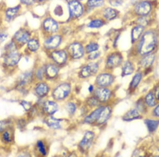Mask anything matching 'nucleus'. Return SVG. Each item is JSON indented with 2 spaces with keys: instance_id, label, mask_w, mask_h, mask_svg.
Listing matches in <instances>:
<instances>
[{
  "instance_id": "nucleus-39",
  "label": "nucleus",
  "mask_w": 159,
  "mask_h": 157,
  "mask_svg": "<svg viewBox=\"0 0 159 157\" xmlns=\"http://www.w3.org/2000/svg\"><path fill=\"white\" fill-rule=\"evenodd\" d=\"M100 55V52L97 50L94 52H91V54L89 55L88 58L90 60H94L98 58Z\"/></svg>"
},
{
  "instance_id": "nucleus-15",
  "label": "nucleus",
  "mask_w": 159,
  "mask_h": 157,
  "mask_svg": "<svg viewBox=\"0 0 159 157\" xmlns=\"http://www.w3.org/2000/svg\"><path fill=\"white\" fill-rule=\"evenodd\" d=\"M111 114V110L109 107H103L98 118V122L100 124L105 123L109 119Z\"/></svg>"
},
{
  "instance_id": "nucleus-2",
  "label": "nucleus",
  "mask_w": 159,
  "mask_h": 157,
  "mask_svg": "<svg viewBox=\"0 0 159 157\" xmlns=\"http://www.w3.org/2000/svg\"><path fill=\"white\" fill-rule=\"evenodd\" d=\"M68 7L70 17L73 18H79L84 13V6L78 0H70L68 2Z\"/></svg>"
},
{
  "instance_id": "nucleus-34",
  "label": "nucleus",
  "mask_w": 159,
  "mask_h": 157,
  "mask_svg": "<svg viewBox=\"0 0 159 157\" xmlns=\"http://www.w3.org/2000/svg\"><path fill=\"white\" fill-rule=\"evenodd\" d=\"M99 48V46L98 45V43L91 42L86 46L85 49L88 53H91V52H94V51L98 50Z\"/></svg>"
},
{
  "instance_id": "nucleus-26",
  "label": "nucleus",
  "mask_w": 159,
  "mask_h": 157,
  "mask_svg": "<svg viewBox=\"0 0 159 157\" xmlns=\"http://www.w3.org/2000/svg\"><path fill=\"white\" fill-rule=\"evenodd\" d=\"M37 94L40 97L45 96L48 92V88L45 84H40L38 85L36 89Z\"/></svg>"
},
{
  "instance_id": "nucleus-5",
  "label": "nucleus",
  "mask_w": 159,
  "mask_h": 157,
  "mask_svg": "<svg viewBox=\"0 0 159 157\" xmlns=\"http://www.w3.org/2000/svg\"><path fill=\"white\" fill-rule=\"evenodd\" d=\"M43 27L46 32L50 33H57L59 29L58 23L51 18L46 19L43 21Z\"/></svg>"
},
{
  "instance_id": "nucleus-20",
  "label": "nucleus",
  "mask_w": 159,
  "mask_h": 157,
  "mask_svg": "<svg viewBox=\"0 0 159 157\" xmlns=\"http://www.w3.org/2000/svg\"><path fill=\"white\" fill-rule=\"evenodd\" d=\"M104 4V0H88L87 1V7L89 9H96L102 7Z\"/></svg>"
},
{
  "instance_id": "nucleus-38",
  "label": "nucleus",
  "mask_w": 159,
  "mask_h": 157,
  "mask_svg": "<svg viewBox=\"0 0 159 157\" xmlns=\"http://www.w3.org/2000/svg\"><path fill=\"white\" fill-rule=\"evenodd\" d=\"M88 66L90 67V68L91 69V70L92 71L93 74H95V73L97 72L99 67H98V65L97 63H89Z\"/></svg>"
},
{
  "instance_id": "nucleus-33",
  "label": "nucleus",
  "mask_w": 159,
  "mask_h": 157,
  "mask_svg": "<svg viewBox=\"0 0 159 157\" xmlns=\"http://www.w3.org/2000/svg\"><path fill=\"white\" fill-rule=\"evenodd\" d=\"M31 73L26 72L20 77V84L24 85L25 84L29 83V81L31 80Z\"/></svg>"
},
{
  "instance_id": "nucleus-17",
  "label": "nucleus",
  "mask_w": 159,
  "mask_h": 157,
  "mask_svg": "<svg viewBox=\"0 0 159 157\" xmlns=\"http://www.w3.org/2000/svg\"><path fill=\"white\" fill-rule=\"evenodd\" d=\"M103 107H100L92 112L90 116H87L85 119V122L89 123H93L94 122L98 120V118L99 117L100 114L102 110Z\"/></svg>"
},
{
  "instance_id": "nucleus-45",
  "label": "nucleus",
  "mask_w": 159,
  "mask_h": 157,
  "mask_svg": "<svg viewBox=\"0 0 159 157\" xmlns=\"http://www.w3.org/2000/svg\"><path fill=\"white\" fill-rule=\"evenodd\" d=\"M3 139L5 141H7V142H9L10 141V137L9 134L7 132L4 133L3 134Z\"/></svg>"
},
{
  "instance_id": "nucleus-25",
  "label": "nucleus",
  "mask_w": 159,
  "mask_h": 157,
  "mask_svg": "<svg viewBox=\"0 0 159 157\" xmlns=\"http://www.w3.org/2000/svg\"><path fill=\"white\" fill-rule=\"evenodd\" d=\"M145 124H147V128L150 132H154L159 126V121L147 120L145 121Z\"/></svg>"
},
{
  "instance_id": "nucleus-36",
  "label": "nucleus",
  "mask_w": 159,
  "mask_h": 157,
  "mask_svg": "<svg viewBox=\"0 0 159 157\" xmlns=\"http://www.w3.org/2000/svg\"><path fill=\"white\" fill-rule=\"evenodd\" d=\"M124 0H109V3L111 6L114 7H117L121 6Z\"/></svg>"
},
{
  "instance_id": "nucleus-18",
  "label": "nucleus",
  "mask_w": 159,
  "mask_h": 157,
  "mask_svg": "<svg viewBox=\"0 0 159 157\" xmlns=\"http://www.w3.org/2000/svg\"><path fill=\"white\" fill-rule=\"evenodd\" d=\"M154 59L155 56L154 55H148L141 60L140 64L142 67L145 68L150 67V66H151L152 63H153Z\"/></svg>"
},
{
  "instance_id": "nucleus-51",
  "label": "nucleus",
  "mask_w": 159,
  "mask_h": 157,
  "mask_svg": "<svg viewBox=\"0 0 159 157\" xmlns=\"http://www.w3.org/2000/svg\"><path fill=\"white\" fill-rule=\"evenodd\" d=\"M78 1H80V2H81V1H83V0H78Z\"/></svg>"
},
{
  "instance_id": "nucleus-11",
  "label": "nucleus",
  "mask_w": 159,
  "mask_h": 157,
  "mask_svg": "<svg viewBox=\"0 0 159 157\" xmlns=\"http://www.w3.org/2000/svg\"><path fill=\"white\" fill-rule=\"evenodd\" d=\"M52 57L55 62L59 64H63L67 59L66 52L64 50L55 51L52 52Z\"/></svg>"
},
{
  "instance_id": "nucleus-29",
  "label": "nucleus",
  "mask_w": 159,
  "mask_h": 157,
  "mask_svg": "<svg viewBox=\"0 0 159 157\" xmlns=\"http://www.w3.org/2000/svg\"><path fill=\"white\" fill-rule=\"evenodd\" d=\"M47 124L53 129H58L61 127L60 120L56 119L54 117H51L47 120Z\"/></svg>"
},
{
  "instance_id": "nucleus-42",
  "label": "nucleus",
  "mask_w": 159,
  "mask_h": 157,
  "mask_svg": "<svg viewBox=\"0 0 159 157\" xmlns=\"http://www.w3.org/2000/svg\"><path fill=\"white\" fill-rule=\"evenodd\" d=\"M7 34L3 33H0V43H2L7 38Z\"/></svg>"
},
{
  "instance_id": "nucleus-24",
  "label": "nucleus",
  "mask_w": 159,
  "mask_h": 157,
  "mask_svg": "<svg viewBox=\"0 0 159 157\" xmlns=\"http://www.w3.org/2000/svg\"><path fill=\"white\" fill-rule=\"evenodd\" d=\"M134 72V67L132 63L129 62H126L124 65L122 72V76L129 75Z\"/></svg>"
},
{
  "instance_id": "nucleus-46",
  "label": "nucleus",
  "mask_w": 159,
  "mask_h": 157,
  "mask_svg": "<svg viewBox=\"0 0 159 157\" xmlns=\"http://www.w3.org/2000/svg\"><path fill=\"white\" fill-rule=\"evenodd\" d=\"M139 24H141V26H144V25H146L147 24V21H146V20L145 19L143 18H141L139 19Z\"/></svg>"
},
{
  "instance_id": "nucleus-47",
  "label": "nucleus",
  "mask_w": 159,
  "mask_h": 157,
  "mask_svg": "<svg viewBox=\"0 0 159 157\" xmlns=\"http://www.w3.org/2000/svg\"><path fill=\"white\" fill-rule=\"evenodd\" d=\"M155 96L157 99L159 100V85H157L156 87V89H155Z\"/></svg>"
},
{
  "instance_id": "nucleus-9",
  "label": "nucleus",
  "mask_w": 159,
  "mask_h": 157,
  "mask_svg": "<svg viewBox=\"0 0 159 157\" xmlns=\"http://www.w3.org/2000/svg\"><path fill=\"white\" fill-rule=\"evenodd\" d=\"M114 81V78L110 74H101L97 78V83L101 86L110 85Z\"/></svg>"
},
{
  "instance_id": "nucleus-16",
  "label": "nucleus",
  "mask_w": 159,
  "mask_h": 157,
  "mask_svg": "<svg viewBox=\"0 0 159 157\" xmlns=\"http://www.w3.org/2000/svg\"><path fill=\"white\" fill-rule=\"evenodd\" d=\"M102 15L105 19L106 20H112L117 16V12L111 7H107L103 10L102 12Z\"/></svg>"
},
{
  "instance_id": "nucleus-37",
  "label": "nucleus",
  "mask_w": 159,
  "mask_h": 157,
  "mask_svg": "<svg viewBox=\"0 0 159 157\" xmlns=\"http://www.w3.org/2000/svg\"><path fill=\"white\" fill-rule=\"evenodd\" d=\"M66 108H67V111L68 112L70 113V114H73L75 110H76V107L75 105L73 104V103H70L67 105L66 106Z\"/></svg>"
},
{
  "instance_id": "nucleus-21",
  "label": "nucleus",
  "mask_w": 159,
  "mask_h": 157,
  "mask_svg": "<svg viewBox=\"0 0 159 157\" xmlns=\"http://www.w3.org/2000/svg\"><path fill=\"white\" fill-rule=\"evenodd\" d=\"M46 111L50 114H54L58 110V106L56 103L52 101H48L45 104Z\"/></svg>"
},
{
  "instance_id": "nucleus-28",
  "label": "nucleus",
  "mask_w": 159,
  "mask_h": 157,
  "mask_svg": "<svg viewBox=\"0 0 159 157\" xmlns=\"http://www.w3.org/2000/svg\"><path fill=\"white\" fill-rule=\"evenodd\" d=\"M145 102L148 107H153L157 104L156 100V96L152 93L150 92L147 94L145 98Z\"/></svg>"
},
{
  "instance_id": "nucleus-35",
  "label": "nucleus",
  "mask_w": 159,
  "mask_h": 157,
  "mask_svg": "<svg viewBox=\"0 0 159 157\" xmlns=\"http://www.w3.org/2000/svg\"><path fill=\"white\" fill-rule=\"evenodd\" d=\"M93 73H92V71L88 66L83 68L81 71V75L83 77H88L90 76Z\"/></svg>"
},
{
  "instance_id": "nucleus-6",
  "label": "nucleus",
  "mask_w": 159,
  "mask_h": 157,
  "mask_svg": "<svg viewBox=\"0 0 159 157\" xmlns=\"http://www.w3.org/2000/svg\"><path fill=\"white\" fill-rule=\"evenodd\" d=\"M123 57L119 53H114L108 58L107 66L109 68H114L119 66L122 62Z\"/></svg>"
},
{
  "instance_id": "nucleus-19",
  "label": "nucleus",
  "mask_w": 159,
  "mask_h": 157,
  "mask_svg": "<svg viewBox=\"0 0 159 157\" xmlns=\"http://www.w3.org/2000/svg\"><path fill=\"white\" fill-rule=\"evenodd\" d=\"M143 27L138 25L134 28L132 31V41L133 42H135L140 38L142 33L143 32Z\"/></svg>"
},
{
  "instance_id": "nucleus-44",
  "label": "nucleus",
  "mask_w": 159,
  "mask_h": 157,
  "mask_svg": "<svg viewBox=\"0 0 159 157\" xmlns=\"http://www.w3.org/2000/svg\"><path fill=\"white\" fill-rule=\"evenodd\" d=\"M20 1L22 3L28 6L32 4L34 2V0H20Z\"/></svg>"
},
{
  "instance_id": "nucleus-52",
  "label": "nucleus",
  "mask_w": 159,
  "mask_h": 157,
  "mask_svg": "<svg viewBox=\"0 0 159 157\" xmlns=\"http://www.w3.org/2000/svg\"></svg>"
},
{
  "instance_id": "nucleus-7",
  "label": "nucleus",
  "mask_w": 159,
  "mask_h": 157,
  "mask_svg": "<svg viewBox=\"0 0 159 157\" xmlns=\"http://www.w3.org/2000/svg\"><path fill=\"white\" fill-rule=\"evenodd\" d=\"M61 42V37L60 35H54L46 40L44 45L47 49H54L60 45Z\"/></svg>"
},
{
  "instance_id": "nucleus-50",
  "label": "nucleus",
  "mask_w": 159,
  "mask_h": 157,
  "mask_svg": "<svg viewBox=\"0 0 159 157\" xmlns=\"http://www.w3.org/2000/svg\"><path fill=\"white\" fill-rule=\"evenodd\" d=\"M37 1H38V2H43V1H45V0H37Z\"/></svg>"
},
{
  "instance_id": "nucleus-41",
  "label": "nucleus",
  "mask_w": 159,
  "mask_h": 157,
  "mask_svg": "<svg viewBox=\"0 0 159 157\" xmlns=\"http://www.w3.org/2000/svg\"><path fill=\"white\" fill-rule=\"evenodd\" d=\"M21 105L26 111L29 110H30V108H31L30 103L27 102H22L21 103Z\"/></svg>"
},
{
  "instance_id": "nucleus-4",
  "label": "nucleus",
  "mask_w": 159,
  "mask_h": 157,
  "mask_svg": "<svg viewBox=\"0 0 159 157\" xmlns=\"http://www.w3.org/2000/svg\"><path fill=\"white\" fill-rule=\"evenodd\" d=\"M69 51L70 56L74 59L81 58L84 55V48L78 42L72 43L69 46Z\"/></svg>"
},
{
  "instance_id": "nucleus-14",
  "label": "nucleus",
  "mask_w": 159,
  "mask_h": 157,
  "mask_svg": "<svg viewBox=\"0 0 159 157\" xmlns=\"http://www.w3.org/2000/svg\"><path fill=\"white\" fill-rule=\"evenodd\" d=\"M95 93L97 98L101 102L106 101L110 98L111 95L110 90L106 89H97Z\"/></svg>"
},
{
  "instance_id": "nucleus-13",
  "label": "nucleus",
  "mask_w": 159,
  "mask_h": 157,
  "mask_svg": "<svg viewBox=\"0 0 159 157\" xmlns=\"http://www.w3.org/2000/svg\"><path fill=\"white\" fill-rule=\"evenodd\" d=\"M30 33L26 30H20L15 34V38L17 41L20 43H25L29 41Z\"/></svg>"
},
{
  "instance_id": "nucleus-10",
  "label": "nucleus",
  "mask_w": 159,
  "mask_h": 157,
  "mask_svg": "<svg viewBox=\"0 0 159 157\" xmlns=\"http://www.w3.org/2000/svg\"><path fill=\"white\" fill-rule=\"evenodd\" d=\"M151 9V5L148 2H142L136 6L135 11L138 15H148L150 12Z\"/></svg>"
},
{
  "instance_id": "nucleus-27",
  "label": "nucleus",
  "mask_w": 159,
  "mask_h": 157,
  "mask_svg": "<svg viewBox=\"0 0 159 157\" xmlns=\"http://www.w3.org/2000/svg\"><path fill=\"white\" fill-rule=\"evenodd\" d=\"M19 9H20L19 6H17L12 8H10L6 12L7 18L9 20H12L13 18H15V16L18 13Z\"/></svg>"
},
{
  "instance_id": "nucleus-31",
  "label": "nucleus",
  "mask_w": 159,
  "mask_h": 157,
  "mask_svg": "<svg viewBox=\"0 0 159 157\" xmlns=\"http://www.w3.org/2000/svg\"><path fill=\"white\" fill-rule=\"evenodd\" d=\"M28 48L31 51H36L39 48V44L36 40L31 39L28 42Z\"/></svg>"
},
{
  "instance_id": "nucleus-12",
  "label": "nucleus",
  "mask_w": 159,
  "mask_h": 157,
  "mask_svg": "<svg viewBox=\"0 0 159 157\" xmlns=\"http://www.w3.org/2000/svg\"><path fill=\"white\" fill-rule=\"evenodd\" d=\"M94 137V134L92 132H87L80 144L81 148L83 150H87L90 146L92 140Z\"/></svg>"
},
{
  "instance_id": "nucleus-49",
  "label": "nucleus",
  "mask_w": 159,
  "mask_h": 157,
  "mask_svg": "<svg viewBox=\"0 0 159 157\" xmlns=\"http://www.w3.org/2000/svg\"><path fill=\"white\" fill-rule=\"evenodd\" d=\"M89 90L90 92H91V91L93 90V86H90V87H89Z\"/></svg>"
},
{
  "instance_id": "nucleus-30",
  "label": "nucleus",
  "mask_w": 159,
  "mask_h": 157,
  "mask_svg": "<svg viewBox=\"0 0 159 157\" xmlns=\"http://www.w3.org/2000/svg\"><path fill=\"white\" fill-rule=\"evenodd\" d=\"M46 72L49 77H54L58 73V69L53 65H49L46 69Z\"/></svg>"
},
{
  "instance_id": "nucleus-8",
  "label": "nucleus",
  "mask_w": 159,
  "mask_h": 157,
  "mask_svg": "<svg viewBox=\"0 0 159 157\" xmlns=\"http://www.w3.org/2000/svg\"><path fill=\"white\" fill-rule=\"evenodd\" d=\"M21 58V56L15 50H11L10 52L5 58L6 64L9 66H14L18 63Z\"/></svg>"
},
{
  "instance_id": "nucleus-1",
  "label": "nucleus",
  "mask_w": 159,
  "mask_h": 157,
  "mask_svg": "<svg viewBox=\"0 0 159 157\" xmlns=\"http://www.w3.org/2000/svg\"><path fill=\"white\" fill-rule=\"evenodd\" d=\"M157 39L152 32H147L143 35L139 42V52L141 55L148 54L156 46Z\"/></svg>"
},
{
  "instance_id": "nucleus-22",
  "label": "nucleus",
  "mask_w": 159,
  "mask_h": 157,
  "mask_svg": "<svg viewBox=\"0 0 159 157\" xmlns=\"http://www.w3.org/2000/svg\"><path fill=\"white\" fill-rule=\"evenodd\" d=\"M105 24L104 21L101 19H94L89 22L88 24V27L91 29H98L102 27Z\"/></svg>"
},
{
  "instance_id": "nucleus-40",
  "label": "nucleus",
  "mask_w": 159,
  "mask_h": 157,
  "mask_svg": "<svg viewBox=\"0 0 159 157\" xmlns=\"http://www.w3.org/2000/svg\"><path fill=\"white\" fill-rule=\"evenodd\" d=\"M38 146L39 148V150L40 152L42 153L43 155H46V151L44 146H43V143L41 141H39L38 142Z\"/></svg>"
},
{
  "instance_id": "nucleus-23",
  "label": "nucleus",
  "mask_w": 159,
  "mask_h": 157,
  "mask_svg": "<svg viewBox=\"0 0 159 157\" xmlns=\"http://www.w3.org/2000/svg\"><path fill=\"white\" fill-rule=\"evenodd\" d=\"M140 117L139 112L136 110H132L127 112L125 116H123V120L125 121H130L134 119H136Z\"/></svg>"
},
{
  "instance_id": "nucleus-3",
  "label": "nucleus",
  "mask_w": 159,
  "mask_h": 157,
  "mask_svg": "<svg viewBox=\"0 0 159 157\" xmlns=\"http://www.w3.org/2000/svg\"><path fill=\"white\" fill-rule=\"evenodd\" d=\"M70 87L67 84L60 85L55 89L53 96L56 99H62L66 98L70 92Z\"/></svg>"
},
{
  "instance_id": "nucleus-48",
  "label": "nucleus",
  "mask_w": 159,
  "mask_h": 157,
  "mask_svg": "<svg viewBox=\"0 0 159 157\" xmlns=\"http://www.w3.org/2000/svg\"><path fill=\"white\" fill-rule=\"evenodd\" d=\"M154 113L157 116H159V105L156 107L155 110L154 111Z\"/></svg>"
},
{
  "instance_id": "nucleus-32",
  "label": "nucleus",
  "mask_w": 159,
  "mask_h": 157,
  "mask_svg": "<svg viewBox=\"0 0 159 157\" xmlns=\"http://www.w3.org/2000/svg\"><path fill=\"white\" fill-rule=\"evenodd\" d=\"M142 74L141 73H138L136 74L134 76L133 80H132V83H131V86L132 88L135 89L136 87L138 86V85L139 84L141 79H142Z\"/></svg>"
},
{
  "instance_id": "nucleus-43",
  "label": "nucleus",
  "mask_w": 159,
  "mask_h": 157,
  "mask_svg": "<svg viewBox=\"0 0 159 157\" xmlns=\"http://www.w3.org/2000/svg\"><path fill=\"white\" fill-rule=\"evenodd\" d=\"M88 103H89V104L90 105L94 106V105L97 104L98 101H97V99H96V98H90L89 99Z\"/></svg>"
}]
</instances>
